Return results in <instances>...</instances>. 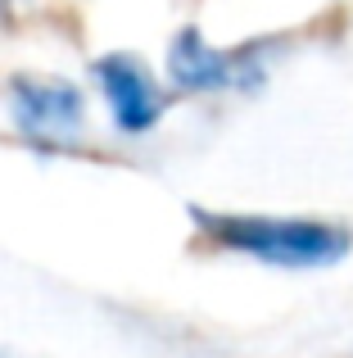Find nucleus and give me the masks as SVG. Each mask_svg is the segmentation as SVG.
<instances>
[{
    "instance_id": "f257e3e1",
    "label": "nucleus",
    "mask_w": 353,
    "mask_h": 358,
    "mask_svg": "<svg viewBox=\"0 0 353 358\" xmlns=\"http://www.w3.org/2000/svg\"><path fill=\"white\" fill-rule=\"evenodd\" d=\"M195 227L209 245L227 254H245L267 268H290V272H313V268H336L349 259L353 231L326 218H281V213H213V209H190Z\"/></svg>"
},
{
    "instance_id": "f03ea898",
    "label": "nucleus",
    "mask_w": 353,
    "mask_h": 358,
    "mask_svg": "<svg viewBox=\"0 0 353 358\" xmlns=\"http://www.w3.org/2000/svg\"><path fill=\"white\" fill-rule=\"evenodd\" d=\"M9 114L23 141L45 150L77 145L87 127V100L77 87L59 78H14L9 82Z\"/></svg>"
},
{
    "instance_id": "7ed1b4c3",
    "label": "nucleus",
    "mask_w": 353,
    "mask_h": 358,
    "mask_svg": "<svg viewBox=\"0 0 353 358\" xmlns=\"http://www.w3.org/2000/svg\"><path fill=\"white\" fill-rule=\"evenodd\" d=\"M168 78L172 87L195 91V96H204V91H240L263 78V64H258V50H249V45L245 50H218L195 27H186L168 50Z\"/></svg>"
},
{
    "instance_id": "20e7f679",
    "label": "nucleus",
    "mask_w": 353,
    "mask_h": 358,
    "mask_svg": "<svg viewBox=\"0 0 353 358\" xmlns=\"http://www.w3.org/2000/svg\"><path fill=\"white\" fill-rule=\"evenodd\" d=\"M91 73H96L105 109H109V118H114V127L123 131V136H145V131L159 127L163 91H159V82L150 78V69H145L141 59H132V55H105V59H96Z\"/></svg>"
},
{
    "instance_id": "39448f33",
    "label": "nucleus",
    "mask_w": 353,
    "mask_h": 358,
    "mask_svg": "<svg viewBox=\"0 0 353 358\" xmlns=\"http://www.w3.org/2000/svg\"><path fill=\"white\" fill-rule=\"evenodd\" d=\"M0 358H5V354H0Z\"/></svg>"
}]
</instances>
